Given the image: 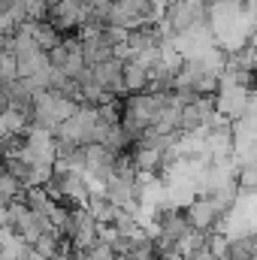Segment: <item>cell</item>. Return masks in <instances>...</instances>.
Here are the masks:
<instances>
[{
	"instance_id": "1",
	"label": "cell",
	"mask_w": 257,
	"mask_h": 260,
	"mask_svg": "<svg viewBox=\"0 0 257 260\" xmlns=\"http://www.w3.org/2000/svg\"><path fill=\"white\" fill-rule=\"evenodd\" d=\"M142 82H145V76H142V70H127V85L130 88H142Z\"/></svg>"
}]
</instances>
